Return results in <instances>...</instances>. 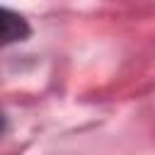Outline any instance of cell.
<instances>
[{
  "label": "cell",
  "instance_id": "1",
  "mask_svg": "<svg viewBox=\"0 0 155 155\" xmlns=\"http://www.w3.org/2000/svg\"><path fill=\"white\" fill-rule=\"evenodd\" d=\"M27 34H29V27H27L24 17L7 7H0V46L22 41Z\"/></svg>",
  "mask_w": 155,
  "mask_h": 155
},
{
  "label": "cell",
  "instance_id": "2",
  "mask_svg": "<svg viewBox=\"0 0 155 155\" xmlns=\"http://www.w3.org/2000/svg\"><path fill=\"white\" fill-rule=\"evenodd\" d=\"M2 128H5V119H2V114H0V133H2Z\"/></svg>",
  "mask_w": 155,
  "mask_h": 155
}]
</instances>
